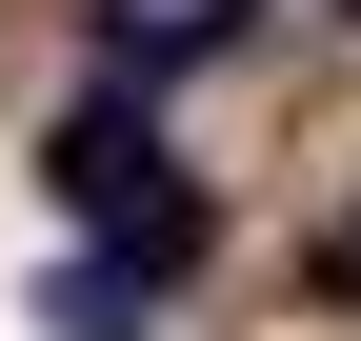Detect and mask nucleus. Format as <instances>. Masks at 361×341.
Wrapping results in <instances>:
<instances>
[{
    "mask_svg": "<svg viewBox=\"0 0 361 341\" xmlns=\"http://www.w3.org/2000/svg\"><path fill=\"white\" fill-rule=\"evenodd\" d=\"M221 20H241V0H121V80H141V61H180V40H221Z\"/></svg>",
    "mask_w": 361,
    "mask_h": 341,
    "instance_id": "nucleus-3",
    "label": "nucleus"
},
{
    "mask_svg": "<svg viewBox=\"0 0 361 341\" xmlns=\"http://www.w3.org/2000/svg\"><path fill=\"white\" fill-rule=\"evenodd\" d=\"M141 302H161L141 261H61V281H40V321H61V341H141Z\"/></svg>",
    "mask_w": 361,
    "mask_h": 341,
    "instance_id": "nucleus-2",
    "label": "nucleus"
},
{
    "mask_svg": "<svg viewBox=\"0 0 361 341\" xmlns=\"http://www.w3.org/2000/svg\"><path fill=\"white\" fill-rule=\"evenodd\" d=\"M40 181H61V201H101V221H141V201H161V161H141V120H121V101H80Z\"/></svg>",
    "mask_w": 361,
    "mask_h": 341,
    "instance_id": "nucleus-1",
    "label": "nucleus"
},
{
    "mask_svg": "<svg viewBox=\"0 0 361 341\" xmlns=\"http://www.w3.org/2000/svg\"><path fill=\"white\" fill-rule=\"evenodd\" d=\"M341 281H361V221H341V241H322V302H341Z\"/></svg>",
    "mask_w": 361,
    "mask_h": 341,
    "instance_id": "nucleus-4",
    "label": "nucleus"
}]
</instances>
